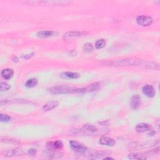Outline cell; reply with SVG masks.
Returning a JSON list of instances; mask_svg holds the SVG:
<instances>
[{"instance_id":"6da1fadb","label":"cell","mask_w":160,"mask_h":160,"mask_svg":"<svg viewBox=\"0 0 160 160\" xmlns=\"http://www.w3.org/2000/svg\"><path fill=\"white\" fill-rule=\"evenodd\" d=\"M106 64L111 66H142L152 70L159 69V65L157 63L136 58H126L124 59L115 60L107 62Z\"/></svg>"},{"instance_id":"7a4b0ae2","label":"cell","mask_w":160,"mask_h":160,"mask_svg":"<svg viewBox=\"0 0 160 160\" xmlns=\"http://www.w3.org/2000/svg\"><path fill=\"white\" fill-rule=\"evenodd\" d=\"M78 88L75 87H71L68 85H59L53 86L48 89V91L51 94H61L78 93Z\"/></svg>"},{"instance_id":"3957f363","label":"cell","mask_w":160,"mask_h":160,"mask_svg":"<svg viewBox=\"0 0 160 160\" xmlns=\"http://www.w3.org/2000/svg\"><path fill=\"white\" fill-rule=\"evenodd\" d=\"M25 3L29 4V5H66L71 3L70 1H58V0H54V1H44V0H40V1H26Z\"/></svg>"},{"instance_id":"277c9868","label":"cell","mask_w":160,"mask_h":160,"mask_svg":"<svg viewBox=\"0 0 160 160\" xmlns=\"http://www.w3.org/2000/svg\"><path fill=\"white\" fill-rule=\"evenodd\" d=\"M70 147L71 150L75 152L78 153H85L87 150V148L84 146L83 144L79 143L78 142H75V141H71L70 142Z\"/></svg>"},{"instance_id":"5b68a950","label":"cell","mask_w":160,"mask_h":160,"mask_svg":"<svg viewBox=\"0 0 160 160\" xmlns=\"http://www.w3.org/2000/svg\"><path fill=\"white\" fill-rule=\"evenodd\" d=\"M136 22L140 26H148L153 23V18L149 16H139L136 18Z\"/></svg>"},{"instance_id":"8992f818","label":"cell","mask_w":160,"mask_h":160,"mask_svg":"<svg viewBox=\"0 0 160 160\" xmlns=\"http://www.w3.org/2000/svg\"><path fill=\"white\" fill-rule=\"evenodd\" d=\"M142 91L144 94L148 98H153L155 96L156 91L154 87L150 85H146L143 87Z\"/></svg>"},{"instance_id":"52a82bcc","label":"cell","mask_w":160,"mask_h":160,"mask_svg":"<svg viewBox=\"0 0 160 160\" xmlns=\"http://www.w3.org/2000/svg\"><path fill=\"white\" fill-rule=\"evenodd\" d=\"M88 33L86 32H82V31H70V32H67L65 33L63 36V38L64 40H70L71 38H77V37H79V36H82L84 35H86Z\"/></svg>"},{"instance_id":"ba28073f","label":"cell","mask_w":160,"mask_h":160,"mask_svg":"<svg viewBox=\"0 0 160 160\" xmlns=\"http://www.w3.org/2000/svg\"><path fill=\"white\" fill-rule=\"evenodd\" d=\"M99 143L101 145L108 146H113L115 145L116 142L115 140L109 137H102L99 140Z\"/></svg>"},{"instance_id":"9c48e42d","label":"cell","mask_w":160,"mask_h":160,"mask_svg":"<svg viewBox=\"0 0 160 160\" xmlns=\"http://www.w3.org/2000/svg\"><path fill=\"white\" fill-rule=\"evenodd\" d=\"M141 105V98L138 94L133 95L131 99L130 106L133 109H137Z\"/></svg>"},{"instance_id":"30bf717a","label":"cell","mask_w":160,"mask_h":160,"mask_svg":"<svg viewBox=\"0 0 160 160\" xmlns=\"http://www.w3.org/2000/svg\"><path fill=\"white\" fill-rule=\"evenodd\" d=\"M23 155V151L20 148H16L11 150H8L5 152V156L8 157H17V156H21Z\"/></svg>"},{"instance_id":"8fae6325","label":"cell","mask_w":160,"mask_h":160,"mask_svg":"<svg viewBox=\"0 0 160 160\" xmlns=\"http://www.w3.org/2000/svg\"><path fill=\"white\" fill-rule=\"evenodd\" d=\"M99 88H100V85H99V83H94L85 88H81V93H85L87 92H92V91L98 90L99 89Z\"/></svg>"},{"instance_id":"7c38bea8","label":"cell","mask_w":160,"mask_h":160,"mask_svg":"<svg viewBox=\"0 0 160 160\" xmlns=\"http://www.w3.org/2000/svg\"><path fill=\"white\" fill-rule=\"evenodd\" d=\"M59 103L58 101H49L47 103H46L43 106L42 109H43V111H50V110H52L54 108H55L56 107L58 106Z\"/></svg>"},{"instance_id":"4fadbf2b","label":"cell","mask_w":160,"mask_h":160,"mask_svg":"<svg viewBox=\"0 0 160 160\" xmlns=\"http://www.w3.org/2000/svg\"><path fill=\"white\" fill-rule=\"evenodd\" d=\"M151 126L147 123H139L136 126V130L138 133H143L145 131H151Z\"/></svg>"},{"instance_id":"5bb4252c","label":"cell","mask_w":160,"mask_h":160,"mask_svg":"<svg viewBox=\"0 0 160 160\" xmlns=\"http://www.w3.org/2000/svg\"><path fill=\"white\" fill-rule=\"evenodd\" d=\"M14 74V71L12 69H9V68H6V69H4L2 70L1 75V77L5 79H10L13 77Z\"/></svg>"},{"instance_id":"9a60e30c","label":"cell","mask_w":160,"mask_h":160,"mask_svg":"<svg viewBox=\"0 0 160 160\" xmlns=\"http://www.w3.org/2000/svg\"><path fill=\"white\" fill-rule=\"evenodd\" d=\"M130 159H146L147 157L145 153H131L128 155Z\"/></svg>"},{"instance_id":"2e32d148","label":"cell","mask_w":160,"mask_h":160,"mask_svg":"<svg viewBox=\"0 0 160 160\" xmlns=\"http://www.w3.org/2000/svg\"><path fill=\"white\" fill-rule=\"evenodd\" d=\"M54 32L53 31H49V30H46V31H41L37 33V36L39 38H45L50 37L53 35Z\"/></svg>"},{"instance_id":"e0dca14e","label":"cell","mask_w":160,"mask_h":160,"mask_svg":"<svg viewBox=\"0 0 160 160\" xmlns=\"http://www.w3.org/2000/svg\"><path fill=\"white\" fill-rule=\"evenodd\" d=\"M38 83V79L36 78H31L29 79L25 83V86L28 88H33L37 85Z\"/></svg>"},{"instance_id":"ac0fdd59","label":"cell","mask_w":160,"mask_h":160,"mask_svg":"<svg viewBox=\"0 0 160 160\" xmlns=\"http://www.w3.org/2000/svg\"><path fill=\"white\" fill-rule=\"evenodd\" d=\"M83 128L85 130H86L87 131H89L90 133H94V132L97 131V128L93 124H90V123H87V124H84Z\"/></svg>"},{"instance_id":"d6986e66","label":"cell","mask_w":160,"mask_h":160,"mask_svg":"<svg viewBox=\"0 0 160 160\" xmlns=\"http://www.w3.org/2000/svg\"><path fill=\"white\" fill-rule=\"evenodd\" d=\"M64 77L68 78H71V79H77L80 77V75L77 73H74V72H70L68 71L64 73L63 74Z\"/></svg>"},{"instance_id":"ffe728a7","label":"cell","mask_w":160,"mask_h":160,"mask_svg":"<svg viewBox=\"0 0 160 160\" xmlns=\"http://www.w3.org/2000/svg\"><path fill=\"white\" fill-rule=\"evenodd\" d=\"M106 41L104 39H100L98 40L96 43H95V47L96 49H102L106 45Z\"/></svg>"},{"instance_id":"44dd1931","label":"cell","mask_w":160,"mask_h":160,"mask_svg":"<svg viewBox=\"0 0 160 160\" xmlns=\"http://www.w3.org/2000/svg\"><path fill=\"white\" fill-rule=\"evenodd\" d=\"M84 51H85L86 53H90L91 52H92L93 50V46L91 43H87L85 44L84 45Z\"/></svg>"},{"instance_id":"7402d4cb","label":"cell","mask_w":160,"mask_h":160,"mask_svg":"<svg viewBox=\"0 0 160 160\" xmlns=\"http://www.w3.org/2000/svg\"><path fill=\"white\" fill-rule=\"evenodd\" d=\"M46 148H47L48 150L50 151H55L57 150L56 147H55V142H48L46 144Z\"/></svg>"},{"instance_id":"603a6c76","label":"cell","mask_w":160,"mask_h":160,"mask_svg":"<svg viewBox=\"0 0 160 160\" xmlns=\"http://www.w3.org/2000/svg\"><path fill=\"white\" fill-rule=\"evenodd\" d=\"M11 88V86L6 82H1V85H0V90L1 91H7Z\"/></svg>"},{"instance_id":"cb8c5ba5","label":"cell","mask_w":160,"mask_h":160,"mask_svg":"<svg viewBox=\"0 0 160 160\" xmlns=\"http://www.w3.org/2000/svg\"><path fill=\"white\" fill-rule=\"evenodd\" d=\"M0 118H1V122H8L11 120V117L7 115L1 114L0 115Z\"/></svg>"},{"instance_id":"d4e9b609","label":"cell","mask_w":160,"mask_h":160,"mask_svg":"<svg viewBox=\"0 0 160 160\" xmlns=\"http://www.w3.org/2000/svg\"><path fill=\"white\" fill-rule=\"evenodd\" d=\"M2 142H6V143H13V144H19L20 142H18V140H16L14 139H11V138H5L4 139H2Z\"/></svg>"},{"instance_id":"484cf974","label":"cell","mask_w":160,"mask_h":160,"mask_svg":"<svg viewBox=\"0 0 160 160\" xmlns=\"http://www.w3.org/2000/svg\"><path fill=\"white\" fill-rule=\"evenodd\" d=\"M55 147L57 150H62L63 148V143L62 141H60V140L56 141V142H55Z\"/></svg>"},{"instance_id":"4316f807","label":"cell","mask_w":160,"mask_h":160,"mask_svg":"<svg viewBox=\"0 0 160 160\" xmlns=\"http://www.w3.org/2000/svg\"><path fill=\"white\" fill-rule=\"evenodd\" d=\"M28 153L29 155H31V156H33V155H35L36 153V150L35 149H33V148H31V149H29L28 150Z\"/></svg>"},{"instance_id":"83f0119b","label":"cell","mask_w":160,"mask_h":160,"mask_svg":"<svg viewBox=\"0 0 160 160\" xmlns=\"http://www.w3.org/2000/svg\"><path fill=\"white\" fill-rule=\"evenodd\" d=\"M33 53H31V54H30V55L29 54V55H26L23 56V58H25V59H29V58H31V57L33 56Z\"/></svg>"},{"instance_id":"f1b7e54d","label":"cell","mask_w":160,"mask_h":160,"mask_svg":"<svg viewBox=\"0 0 160 160\" xmlns=\"http://www.w3.org/2000/svg\"><path fill=\"white\" fill-rule=\"evenodd\" d=\"M12 59H13V62H18V58H17L16 56H13L12 57Z\"/></svg>"},{"instance_id":"f546056e","label":"cell","mask_w":160,"mask_h":160,"mask_svg":"<svg viewBox=\"0 0 160 160\" xmlns=\"http://www.w3.org/2000/svg\"><path fill=\"white\" fill-rule=\"evenodd\" d=\"M105 159H113V158H112L111 157H105Z\"/></svg>"}]
</instances>
